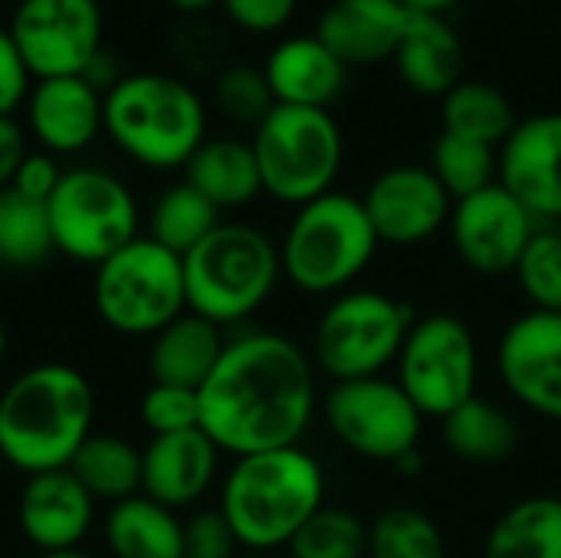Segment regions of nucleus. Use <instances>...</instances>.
<instances>
[{
	"mask_svg": "<svg viewBox=\"0 0 561 558\" xmlns=\"http://www.w3.org/2000/svg\"><path fill=\"white\" fill-rule=\"evenodd\" d=\"M316 418V362L279 332L227 339L201 388V431L220 454L299 447Z\"/></svg>",
	"mask_w": 561,
	"mask_h": 558,
	"instance_id": "nucleus-1",
	"label": "nucleus"
},
{
	"mask_svg": "<svg viewBox=\"0 0 561 558\" xmlns=\"http://www.w3.org/2000/svg\"><path fill=\"white\" fill-rule=\"evenodd\" d=\"M95 391L76 365L43 362L0 391V457L26 474L62 470L89 441Z\"/></svg>",
	"mask_w": 561,
	"mask_h": 558,
	"instance_id": "nucleus-2",
	"label": "nucleus"
},
{
	"mask_svg": "<svg viewBox=\"0 0 561 558\" xmlns=\"http://www.w3.org/2000/svg\"><path fill=\"white\" fill-rule=\"evenodd\" d=\"M325 506V474L302 447L237 457L220 487V513L227 516L240 549H286L306 520Z\"/></svg>",
	"mask_w": 561,
	"mask_h": 558,
	"instance_id": "nucleus-3",
	"label": "nucleus"
},
{
	"mask_svg": "<svg viewBox=\"0 0 561 558\" xmlns=\"http://www.w3.org/2000/svg\"><path fill=\"white\" fill-rule=\"evenodd\" d=\"M102 132L141 168L174 171L207 141V112L187 82L131 72L102 95Z\"/></svg>",
	"mask_w": 561,
	"mask_h": 558,
	"instance_id": "nucleus-4",
	"label": "nucleus"
},
{
	"mask_svg": "<svg viewBox=\"0 0 561 558\" xmlns=\"http://www.w3.org/2000/svg\"><path fill=\"white\" fill-rule=\"evenodd\" d=\"M181 263L187 312L220 329L250 319L283 276L279 247L250 224L220 220V227L181 257Z\"/></svg>",
	"mask_w": 561,
	"mask_h": 558,
	"instance_id": "nucleus-5",
	"label": "nucleus"
},
{
	"mask_svg": "<svg viewBox=\"0 0 561 558\" xmlns=\"http://www.w3.org/2000/svg\"><path fill=\"white\" fill-rule=\"evenodd\" d=\"M375 253L378 234L362 197L342 191H329L296 207V217L279 243L283 276L309 296L348 289Z\"/></svg>",
	"mask_w": 561,
	"mask_h": 558,
	"instance_id": "nucleus-6",
	"label": "nucleus"
},
{
	"mask_svg": "<svg viewBox=\"0 0 561 558\" xmlns=\"http://www.w3.org/2000/svg\"><path fill=\"white\" fill-rule=\"evenodd\" d=\"M253 155L263 178V194L302 207L332 191L342 168V132L329 109L273 105L253 128Z\"/></svg>",
	"mask_w": 561,
	"mask_h": 558,
	"instance_id": "nucleus-7",
	"label": "nucleus"
},
{
	"mask_svg": "<svg viewBox=\"0 0 561 558\" xmlns=\"http://www.w3.org/2000/svg\"><path fill=\"white\" fill-rule=\"evenodd\" d=\"M92 306L108 329L151 339L187 312L181 257L151 237H135L95 266Z\"/></svg>",
	"mask_w": 561,
	"mask_h": 558,
	"instance_id": "nucleus-8",
	"label": "nucleus"
},
{
	"mask_svg": "<svg viewBox=\"0 0 561 558\" xmlns=\"http://www.w3.org/2000/svg\"><path fill=\"white\" fill-rule=\"evenodd\" d=\"M414 309L378 289L339 293L322 312L312 335V362L335 385L355 378H375L398 362Z\"/></svg>",
	"mask_w": 561,
	"mask_h": 558,
	"instance_id": "nucleus-9",
	"label": "nucleus"
},
{
	"mask_svg": "<svg viewBox=\"0 0 561 558\" xmlns=\"http://www.w3.org/2000/svg\"><path fill=\"white\" fill-rule=\"evenodd\" d=\"M46 217L56 253L89 266H99L128 247L141 227V214L128 184L112 171L89 164L62 171L46 201Z\"/></svg>",
	"mask_w": 561,
	"mask_h": 558,
	"instance_id": "nucleus-10",
	"label": "nucleus"
},
{
	"mask_svg": "<svg viewBox=\"0 0 561 558\" xmlns=\"http://www.w3.org/2000/svg\"><path fill=\"white\" fill-rule=\"evenodd\" d=\"M480 355L477 339L463 319L434 312L414 319L398 355V385L424 418H447L477 398Z\"/></svg>",
	"mask_w": 561,
	"mask_h": 558,
	"instance_id": "nucleus-11",
	"label": "nucleus"
},
{
	"mask_svg": "<svg viewBox=\"0 0 561 558\" xmlns=\"http://www.w3.org/2000/svg\"><path fill=\"white\" fill-rule=\"evenodd\" d=\"M325 424L345 451L398 467L417 451L424 414L404 395L398 378L375 375L332 385L325 395Z\"/></svg>",
	"mask_w": 561,
	"mask_h": 558,
	"instance_id": "nucleus-12",
	"label": "nucleus"
},
{
	"mask_svg": "<svg viewBox=\"0 0 561 558\" xmlns=\"http://www.w3.org/2000/svg\"><path fill=\"white\" fill-rule=\"evenodd\" d=\"M7 33L36 82L85 76L102 53V10L99 0H20Z\"/></svg>",
	"mask_w": 561,
	"mask_h": 558,
	"instance_id": "nucleus-13",
	"label": "nucleus"
},
{
	"mask_svg": "<svg viewBox=\"0 0 561 558\" xmlns=\"http://www.w3.org/2000/svg\"><path fill=\"white\" fill-rule=\"evenodd\" d=\"M539 230V220L496 181L450 210V240L457 257L480 276L516 273V263Z\"/></svg>",
	"mask_w": 561,
	"mask_h": 558,
	"instance_id": "nucleus-14",
	"label": "nucleus"
},
{
	"mask_svg": "<svg viewBox=\"0 0 561 558\" xmlns=\"http://www.w3.org/2000/svg\"><path fill=\"white\" fill-rule=\"evenodd\" d=\"M365 214L388 247H417L450 224L454 197L444 191L437 174L424 164H394L381 171L365 197Z\"/></svg>",
	"mask_w": 561,
	"mask_h": 558,
	"instance_id": "nucleus-15",
	"label": "nucleus"
},
{
	"mask_svg": "<svg viewBox=\"0 0 561 558\" xmlns=\"http://www.w3.org/2000/svg\"><path fill=\"white\" fill-rule=\"evenodd\" d=\"M496 368L519 405L561 421V312L519 316L500 339Z\"/></svg>",
	"mask_w": 561,
	"mask_h": 558,
	"instance_id": "nucleus-16",
	"label": "nucleus"
},
{
	"mask_svg": "<svg viewBox=\"0 0 561 558\" xmlns=\"http://www.w3.org/2000/svg\"><path fill=\"white\" fill-rule=\"evenodd\" d=\"M500 184L539 220H561V112L516 122L500 148Z\"/></svg>",
	"mask_w": 561,
	"mask_h": 558,
	"instance_id": "nucleus-17",
	"label": "nucleus"
},
{
	"mask_svg": "<svg viewBox=\"0 0 561 558\" xmlns=\"http://www.w3.org/2000/svg\"><path fill=\"white\" fill-rule=\"evenodd\" d=\"M95 520V500L72 477L69 467L26 477L16 497L20 533L39 553L79 549Z\"/></svg>",
	"mask_w": 561,
	"mask_h": 558,
	"instance_id": "nucleus-18",
	"label": "nucleus"
},
{
	"mask_svg": "<svg viewBox=\"0 0 561 558\" xmlns=\"http://www.w3.org/2000/svg\"><path fill=\"white\" fill-rule=\"evenodd\" d=\"M217 444L201 431L161 434L141 447V493L168 510H187L217 480Z\"/></svg>",
	"mask_w": 561,
	"mask_h": 558,
	"instance_id": "nucleus-19",
	"label": "nucleus"
},
{
	"mask_svg": "<svg viewBox=\"0 0 561 558\" xmlns=\"http://www.w3.org/2000/svg\"><path fill=\"white\" fill-rule=\"evenodd\" d=\"M26 122L49 155H76L102 132V92L85 76L39 79L26 95Z\"/></svg>",
	"mask_w": 561,
	"mask_h": 558,
	"instance_id": "nucleus-20",
	"label": "nucleus"
},
{
	"mask_svg": "<svg viewBox=\"0 0 561 558\" xmlns=\"http://www.w3.org/2000/svg\"><path fill=\"white\" fill-rule=\"evenodd\" d=\"M411 23L401 0H332L316 26V36L352 69L394 59Z\"/></svg>",
	"mask_w": 561,
	"mask_h": 558,
	"instance_id": "nucleus-21",
	"label": "nucleus"
},
{
	"mask_svg": "<svg viewBox=\"0 0 561 558\" xmlns=\"http://www.w3.org/2000/svg\"><path fill=\"white\" fill-rule=\"evenodd\" d=\"M266 82L279 105L329 109L348 79V66L312 33L283 39L266 56Z\"/></svg>",
	"mask_w": 561,
	"mask_h": 558,
	"instance_id": "nucleus-22",
	"label": "nucleus"
},
{
	"mask_svg": "<svg viewBox=\"0 0 561 558\" xmlns=\"http://www.w3.org/2000/svg\"><path fill=\"white\" fill-rule=\"evenodd\" d=\"M401 82L417 95H447L463 82V43L447 16L411 13L408 33L394 53Z\"/></svg>",
	"mask_w": 561,
	"mask_h": 558,
	"instance_id": "nucleus-23",
	"label": "nucleus"
},
{
	"mask_svg": "<svg viewBox=\"0 0 561 558\" xmlns=\"http://www.w3.org/2000/svg\"><path fill=\"white\" fill-rule=\"evenodd\" d=\"M224 349H227V339L220 326L194 312H184L151 335L148 378L154 385H178V388L201 391L204 382L214 375Z\"/></svg>",
	"mask_w": 561,
	"mask_h": 558,
	"instance_id": "nucleus-24",
	"label": "nucleus"
},
{
	"mask_svg": "<svg viewBox=\"0 0 561 558\" xmlns=\"http://www.w3.org/2000/svg\"><path fill=\"white\" fill-rule=\"evenodd\" d=\"M184 181L197 187L217 210L243 207L263 194L253 145L243 138H207L184 164Z\"/></svg>",
	"mask_w": 561,
	"mask_h": 558,
	"instance_id": "nucleus-25",
	"label": "nucleus"
},
{
	"mask_svg": "<svg viewBox=\"0 0 561 558\" xmlns=\"http://www.w3.org/2000/svg\"><path fill=\"white\" fill-rule=\"evenodd\" d=\"M112 558H184V523L174 510L135 493L105 516Z\"/></svg>",
	"mask_w": 561,
	"mask_h": 558,
	"instance_id": "nucleus-26",
	"label": "nucleus"
},
{
	"mask_svg": "<svg viewBox=\"0 0 561 558\" xmlns=\"http://www.w3.org/2000/svg\"><path fill=\"white\" fill-rule=\"evenodd\" d=\"M444 444L454 457L470 464H503L516 454L519 428L516 421L486 398H470L440 421Z\"/></svg>",
	"mask_w": 561,
	"mask_h": 558,
	"instance_id": "nucleus-27",
	"label": "nucleus"
},
{
	"mask_svg": "<svg viewBox=\"0 0 561 558\" xmlns=\"http://www.w3.org/2000/svg\"><path fill=\"white\" fill-rule=\"evenodd\" d=\"M483 558H561L559 497H529L506 510L486 536Z\"/></svg>",
	"mask_w": 561,
	"mask_h": 558,
	"instance_id": "nucleus-28",
	"label": "nucleus"
},
{
	"mask_svg": "<svg viewBox=\"0 0 561 558\" xmlns=\"http://www.w3.org/2000/svg\"><path fill=\"white\" fill-rule=\"evenodd\" d=\"M69 470L92 500L112 506L141 493V447L118 434H89V441L76 451Z\"/></svg>",
	"mask_w": 561,
	"mask_h": 558,
	"instance_id": "nucleus-29",
	"label": "nucleus"
},
{
	"mask_svg": "<svg viewBox=\"0 0 561 558\" xmlns=\"http://www.w3.org/2000/svg\"><path fill=\"white\" fill-rule=\"evenodd\" d=\"M440 122L447 135H460L500 151L516 128V112L496 86L460 82L440 99Z\"/></svg>",
	"mask_w": 561,
	"mask_h": 558,
	"instance_id": "nucleus-30",
	"label": "nucleus"
},
{
	"mask_svg": "<svg viewBox=\"0 0 561 558\" xmlns=\"http://www.w3.org/2000/svg\"><path fill=\"white\" fill-rule=\"evenodd\" d=\"M220 227V210L187 181H178L158 194L148 210V234L164 250L187 257L210 230Z\"/></svg>",
	"mask_w": 561,
	"mask_h": 558,
	"instance_id": "nucleus-31",
	"label": "nucleus"
},
{
	"mask_svg": "<svg viewBox=\"0 0 561 558\" xmlns=\"http://www.w3.org/2000/svg\"><path fill=\"white\" fill-rule=\"evenodd\" d=\"M56 253L49 237L46 204L23 197L13 187L0 191V266L36 270Z\"/></svg>",
	"mask_w": 561,
	"mask_h": 558,
	"instance_id": "nucleus-32",
	"label": "nucleus"
},
{
	"mask_svg": "<svg viewBox=\"0 0 561 558\" xmlns=\"http://www.w3.org/2000/svg\"><path fill=\"white\" fill-rule=\"evenodd\" d=\"M427 168L437 174V181L457 204L500 181V151L490 145L460 138V135L440 132Z\"/></svg>",
	"mask_w": 561,
	"mask_h": 558,
	"instance_id": "nucleus-33",
	"label": "nucleus"
},
{
	"mask_svg": "<svg viewBox=\"0 0 561 558\" xmlns=\"http://www.w3.org/2000/svg\"><path fill=\"white\" fill-rule=\"evenodd\" d=\"M368 558H447V543L421 510L391 506L368 526Z\"/></svg>",
	"mask_w": 561,
	"mask_h": 558,
	"instance_id": "nucleus-34",
	"label": "nucleus"
},
{
	"mask_svg": "<svg viewBox=\"0 0 561 558\" xmlns=\"http://www.w3.org/2000/svg\"><path fill=\"white\" fill-rule=\"evenodd\" d=\"M286 549L293 558H368V526L342 506H322Z\"/></svg>",
	"mask_w": 561,
	"mask_h": 558,
	"instance_id": "nucleus-35",
	"label": "nucleus"
},
{
	"mask_svg": "<svg viewBox=\"0 0 561 558\" xmlns=\"http://www.w3.org/2000/svg\"><path fill=\"white\" fill-rule=\"evenodd\" d=\"M516 280L533 309L561 312V230L539 224L516 263Z\"/></svg>",
	"mask_w": 561,
	"mask_h": 558,
	"instance_id": "nucleus-36",
	"label": "nucleus"
},
{
	"mask_svg": "<svg viewBox=\"0 0 561 558\" xmlns=\"http://www.w3.org/2000/svg\"><path fill=\"white\" fill-rule=\"evenodd\" d=\"M217 105L224 109L227 118L240 122V125H260L270 109L276 105L273 92H270V82H266V72L256 69V66H230L220 72L217 79Z\"/></svg>",
	"mask_w": 561,
	"mask_h": 558,
	"instance_id": "nucleus-37",
	"label": "nucleus"
},
{
	"mask_svg": "<svg viewBox=\"0 0 561 558\" xmlns=\"http://www.w3.org/2000/svg\"><path fill=\"white\" fill-rule=\"evenodd\" d=\"M138 418L151 437L194 431V428H201V391L151 382L148 391L141 395Z\"/></svg>",
	"mask_w": 561,
	"mask_h": 558,
	"instance_id": "nucleus-38",
	"label": "nucleus"
},
{
	"mask_svg": "<svg viewBox=\"0 0 561 558\" xmlns=\"http://www.w3.org/2000/svg\"><path fill=\"white\" fill-rule=\"evenodd\" d=\"M240 549L220 510H201L184 523V558H233Z\"/></svg>",
	"mask_w": 561,
	"mask_h": 558,
	"instance_id": "nucleus-39",
	"label": "nucleus"
},
{
	"mask_svg": "<svg viewBox=\"0 0 561 558\" xmlns=\"http://www.w3.org/2000/svg\"><path fill=\"white\" fill-rule=\"evenodd\" d=\"M220 3L240 30L276 33L293 20L299 0H220Z\"/></svg>",
	"mask_w": 561,
	"mask_h": 558,
	"instance_id": "nucleus-40",
	"label": "nucleus"
},
{
	"mask_svg": "<svg viewBox=\"0 0 561 558\" xmlns=\"http://www.w3.org/2000/svg\"><path fill=\"white\" fill-rule=\"evenodd\" d=\"M59 178H62V171H59L56 158H53L49 151H33V155L23 158V164H20V171H16V178H13L10 187L20 191V194L30 197V201L46 204L49 194L56 191Z\"/></svg>",
	"mask_w": 561,
	"mask_h": 558,
	"instance_id": "nucleus-41",
	"label": "nucleus"
},
{
	"mask_svg": "<svg viewBox=\"0 0 561 558\" xmlns=\"http://www.w3.org/2000/svg\"><path fill=\"white\" fill-rule=\"evenodd\" d=\"M30 95V72L10 39V33L0 26V115H13V109Z\"/></svg>",
	"mask_w": 561,
	"mask_h": 558,
	"instance_id": "nucleus-42",
	"label": "nucleus"
},
{
	"mask_svg": "<svg viewBox=\"0 0 561 558\" xmlns=\"http://www.w3.org/2000/svg\"><path fill=\"white\" fill-rule=\"evenodd\" d=\"M26 155V135L20 122H13V115H0V191L13 184Z\"/></svg>",
	"mask_w": 561,
	"mask_h": 558,
	"instance_id": "nucleus-43",
	"label": "nucleus"
},
{
	"mask_svg": "<svg viewBox=\"0 0 561 558\" xmlns=\"http://www.w3.org/2000/svg\"><path fill=\"white\" fill-rule=\"evenodd\" d=\"M411 13H437V16H444L450 7H457L460 0H401Z\"/></svg>",
	"mask_w": 561,
	"mask_h": 558,
	"instance_id": "nucleus-44",
	"label": "nucleus"
},
{
	"mask_svg": "<svg viewBox=\"0 0 561 558\" xmlns=\"http://www.w3.org/2000/svg\"><path fill=\"white\" fill-rule=\"evenodd\" d=\"M174 10H184V13H201V10H207V7H214V3H220V0H168Z\"/></svg>",
	"mask_w": 561,
	"mask_h": 558,
	"instance_id": "nucleus-45",
	"label": "nucleus"
},
{
	"mask_svg": "<svg viewBox=\"0 0 561 558\" xmlns=\"http://www.w3.org/2000/svg\"><path fill=\"white\" fill-rule=\"evenodd\" d=\"M39 558H92L89 553H82V549H62V553H43Z\"/></svg>",
	"mask_w": 561,
	"mask_h": 558,
	"instance_id": "nucleus-46",
	"label": "nucleus"
},
{
	"mask_svg": "<svg viewBox=\"0 0 561 558\" xmlns=\"http://www.w3.org/2000/svg\"><path fill=\"white\" fill-rule=\"evenodd\" d=\"M7 345H10V342H7V329H3V322H0V362L7 358Z\"/></svg>",
	"mask_w": 561,
	"mask_h": 558,
	"instance_id": "nucleus-47",
	"label": "nucleus"
}]
</instances>
